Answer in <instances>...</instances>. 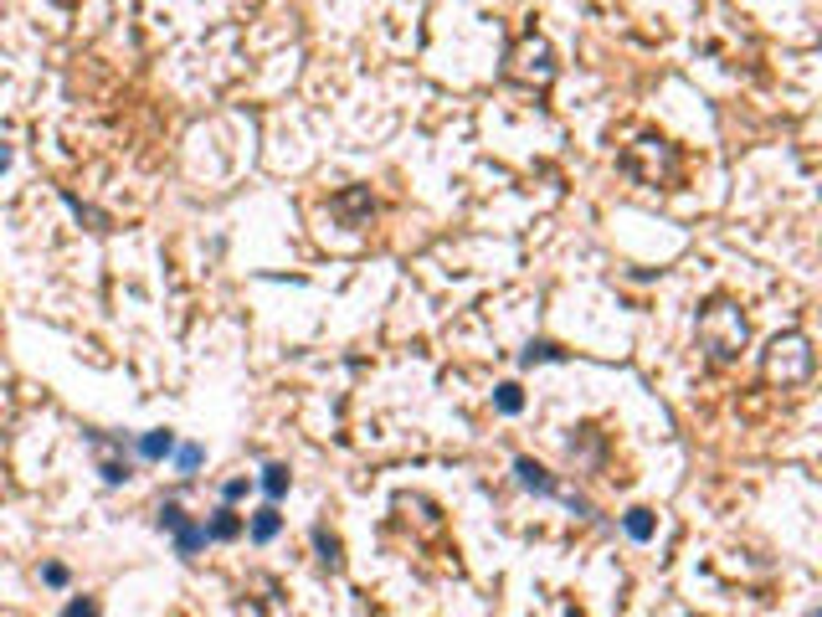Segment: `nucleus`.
<instances>
[{"label": "nucleus", "instance_id": "nucleus-1", "mask_svg": "<svg viewBox=\"0 0 822 617\" xmlns=\"http://www.w3.org/2000/svg\"><path fill=\"white\" fill-rule=\"evenodd\" d=\"M745 340H751V324H745V314H740L730 299H709L704 309H699V350H704L714 365L740 360Z\"/></svg>", "mask_w": 822, "mask_h": 617}, {"label": "nucleus", "instance_id": "nucleus-2", "mask_svg": "<svg viewBox=\"0 0 822 617\" xmlns=\"http://www.w3.org/2000/svg\"><path fill=\"white\" fill-rule=\"evenodd\" d=\"M622 170L632 175L638 186L668 190L673 180H679V170H683V155H679V144L658 139V134H642V139H632L622 149Z\"/></svg>", "mask_w": 822, "mask_h": 617}, {"label": "nucleus", "instance_id": "nucleus-3", "mask_svg": "<svg viewBox=\"0 0 822 617\" xmlns=\"http://www.w3.org/2000/svg\"><path fill=\"white\" fill-rule=\"evenodd\" d=\"M555 72H560V62H555V46L545 42V36H519V42L509 46V57H504V77L519 87H550Z\"/></svg>", "mask_w": 822, "mask_h": 617}, {"label": "nucleus", "instance_id": "nucleus-4", "mask_svg": "<svg viewBox=\"0 0 822 617\" xmlns=\"http://www.w3.org/2000/svg\"><path fill=\"white\" fill-rule=\"evenodd\" d=\"M761 375L771 386H802L812 375V344L807 334H776L761 355Z\"/></svg>", "mask_w": 822, "mask_h": 617}, {"label": "nucleus", "instance_id": "nucleus-5", "mask_svg": "<svg viewBox=\"0 0 822 617\" xmlns=\"http://www.w3.org/2000/svg\"><path fill=\"white\" fill-rule=\"evenodd\" d=\"M93 443V463H98L103 484H128L134 478V463L124 458V437H108V432H87Z\"/></svg>", "mask_w": 822, "mask_h": 617}, {"label": "nucleus", "instance_id": "nucleus-6", "mask_svg": "<svg viewBox=\"0 0 822 617\" xmlns=\"http://www.w3.org/2000/svg\"><path fill=\"white\" fill-rule=\"evenodd\" d=\"M170 535H175V556H180V560H196L200 550H206V540H211L200 519H180V525H175Z\"/></svg>", "mask_w": 822, "mask_h": 617}, {"label": "nucleus", "instance_id": "nucleus-7", "mask_svg": "<svg viewBox=\"0 0 822 617\" xmlns=\"http://www.w3.org/2000/svg\"><path fill=\"white\" fill-rule=\"evenodd\" d=\"M370 211H375V201H370L365 186H354V190H344V196H334V216H344L350 227H360Z\"/></svg>", "mask_w": 822, "mask_h": 617}, {"label": "nucleus", "instance_id": "nucleus-8", "mask_svg": "<svg viewBox=\"0 0 822 617\" xmlns=\"http://www.w3.org/2000/svg\"><path fill=\"white\" fill-rule=\"evenodd\" d=\"M313 550H319V566H324V571H340L344 566V546H340V535L334 530H324V525H313Z\"/></svg>", "mask_w": 822, "mask_h": 617}, {"label": "nucleus", "instance_id": "nucleus-9", "mask_svg": "<svg viewBox=\"0 0 822 617\" xmlns=\"http://www.w3.org/2000/svg\"><path fill=\"white\" fill-rule=\"evenodd\" d=\"M139 458L144 463H165L175 453V432H165V427H155V432H139Z\"/></svg>", "mask_w": 822, "mask_h": 617}, {"label": "nucleus", "instance_id": "nucleus-10", "mask_svg": "<svg viewBox=\"0 0 822 617\" xmlns=\"http://www.w3.org/2000/svg\"><path fill=\"white\" fill-rule=\"evenodd\" d=\"M514 474H519L525 488H535V494H560V484L550 478V468H539L535 458H514Z\"/></svg>", "mask_w": 822, "mask_h": 617}, {"label": "nucleus", "instance_id": "nucleus-11", "mask_svg": "<svg viewBox=\"0 0 822 617\" xmlns=\"http://www.w3.org/2000/svg\"><path fill=\"white\" fill-rule=\"evenodd\" d=\"M241 530H247V519H241L237 509H231V504H221V509H216V515L206 519V535H211V540H237Z\"/></svg>", "mask_w": 822, "mask_h": 617}, {"label": "nucleus", "instance_id": "nucleus-12", "mask_svg": "<svg viewBox=\"0 0 822 617\" xmlns=\"http://www.w3.org/2000/svg\"><path fill=\"white\" fill-rule=\"evenodd\" d=\"M283 530V515H278V504H262V509H257L252 519H247V535H252L257 546H268L272 535Z\"/></svg>", "mask_w": 822, "mask_h": 617}, {"label": "nucleus", "instance_id": "nucleus-13", "mask_svg": "<svg viewBox=\"0 0 822 617\" xmlns=\"http://www.w3.org/2000/svg\"><path fill=\"white\" fill-rule=\"evenodd\" d=\"M257 484H262V494H268V504H278V499H283V494H288V488H293V474H288V463H268Z\"/></svg>", "mask_w": 822, "mask_h": 617}, {"label": "nucleus", "instance_id": "nucleus-14", "mask_svg": "<svg viewBox=\"0 0 822 617\" xmlns=\"http://www.w3.org/2000/svg\"><path fill=\"white\" fill-rule=\"evenodd\" d=\"M175 468H180V474H196L200 468V458H206V453H200V443H175Z\"/></svg>", "mask_w": 822, "mask_h": 617}, {"label": "nucleus", "instance_id": "nucleus-15", "mask_svg": "<svg viewBox=\"0 0 822 617\" xmlns=\"http://www.w3.org/2000/svg\"><path fill=\"white\" fill-rule=\"evenodd\" d=\"M622 530L632 535V540H652V515H648V509H627Z\"/></svg>", "mask_w": 822, "mask_h": 617}, {"label": "nucleus", "instance_id": "nucleus-16", "mask_svg": "<svg viewBox=\"0 0 822 617\" xmlns=\"http://www.w3.org/2000/svg\"><path fill=\"white\" fill-rule=\"evenodd\" d=\"M494 406H498L504 416H514L519 406H525V391H519V386L509 381V386H498V391H494Z\"/></svg>", "mask_w": 822, "mask_h": 617}, {"label": "nucleus", "instance_id": "nucleus-17", "mask_svg": "<svg viewBox=\"0 0 822 617\" xmlns=\"http://www.w3.org/2000/svg\"><path fill=\"white\" fill-rule=\"evenodd\" d=\"M180 519H190V515L180 509V499H159V509H155V525H159V530H175Z\"/></svg>", "mask_w": 822, "mask_h": 617}, {"label": "nucleus", "instance_id": "nucleus-18", "mask_svg": "<svg viewBox=\"0 0 822 617\" xmlns=\"http://www.w3.org/2000/svg\"><path fill=\"white\" fill-rule=\"evenodd\" d=\"M396 509H416V519H422L426 530H437V509H432L426 499H411V494H401V499H396Z\"/></svg>", "mask_w": 822, "mask_h": 617}, {"label": "nucleus", "instance_id": "nucleus-19", "mask_svg": "<svg viewBox=\"0 0 822 617\" xmlns=\"http://www.w3.org/2000/svg\"><path fill=\"white\" fill-rule=\"evenodd\" d=\"M535 360H560V350H555L550 340H535V344L525 350V365H535Z\"/></svg>", "mask_w": 822, "mask_h": 617}, {"label": "nucleus", "instance_id": "nucleus-20", "mask_svg": "<svg viewBox=\"0 0 822 617\" xmlns=\"http://www.w3.org/2000/svg\"><path fill=\"white\" fill-rule=\"evenodd\" d=\"M98 612H103V607L93 602V597H72V602H67V612H62V617H98Z\"/></svg>", "mask_w": 822, "mask_h": 617}, {"label": "nucleus", "instance_id": "nucleus-21", "mask_svg": "<svg viewBox=\"0 0 822 617\" xmlns=\"http://www.w3.org/2000/svg\"><path fill=\"white\" fill-rule=\"evenodd\" d=\"M247 488H252V478H227V484H221V499L237 504V499H247Z\"/></svg>", "mask_w": 822, "mask_h": 617}, {"label": "nucleus", "instance_id": "nucleus-22", "mask_svg": "<svg viewBox=\"0 0 822 617\" xmlns=\"http://www.w3.org/2000/svg\"><path fill=\"white\" fill-rule=\"evenodd\" d=\"M42 581H46V587H67L72 576H67V566H57V560H46V566H42Z\"/></svg>", "mask_w": 822, "mask_h": 617}]
</instances>
